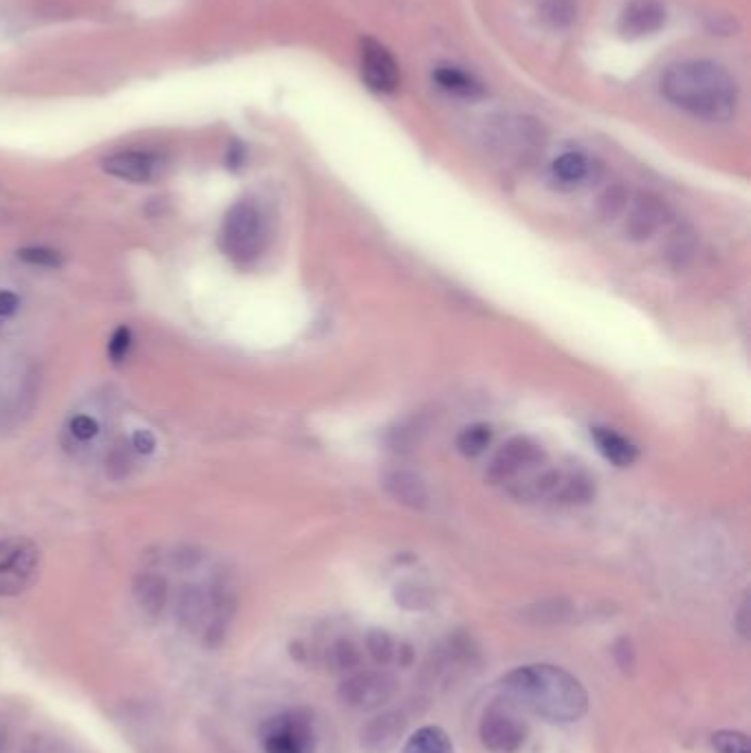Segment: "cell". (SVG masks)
I'll return each instance as SVG.
<instances>
[{
    "label": "cell",
    "instance_id": "1",
    "mask_svg": "<svg viewBox=\"0 0 751 753\" xmlns=\"http://www.w3.org/2000/svg\"><path fill=\"white\" fill-rule=\"evenodd\" d=\"M500 690L549 723H578L589 709V692L578 676L551 663L520 665L503 676Z\"/></svg>",
    "mask_w": 751,
    "mask_h": 753
},
{
    "label": "cell",
    "instance_id": "2",
    "mask_svg": "<svg viewBox=\"0 0 751 753\" xmlns=\"http://www.w3.org/2000/svg\"><path fill=\"white\" fill-rule=\"evenodd\" d=\"M661 91L681 111L712 124L729 122L738 106L734 75L712 60L674 64L663 75Z\"/></svg>",
    "mask_w": 751,
    "mask_h": 753
},
{
    "label": "cell",
    "instance_id": "3",
    "mask_svg": "<svg viewBox=\"0 0 751 753\" xmlns=\"http://www.w3.org/2000/svg\"><path fill=\"white\" fill-rule=\"evenodd\" d=\"M267 243L265 218L254 201H238L225 214L221 245L234 263L247 265L263 254Z\"/></svg>",
    "mask_w": 751,
    "mask_h": 753
},
{
    "label": "cell",
    "instance_id": "4",
    "mask_svg": "<svg viewBox=\"0 0 751 753\" xmlns=\"http://www.w3.org/2000/svg\"><path fill=\"white\" fill-rule=\"evenodd\" d=\"M315 742L313 714L304 707L271 716L260 727L265 753H315Z\"/></svg>",
    "mask_w": 751,
    "mask_h": 753
},
{
    "label": "cell",
    "instance_id": "5",
    "mask_svg": "<svg viewBox=\"0 0 751 753\" xmlns=\"http://www.w3.org/2000/svg\"><path fill=\"white\" fill-rule=\"evenodd\" d=\"M529 738V727L509 703H496L481 720V740L494 753H516Z\"/></svg>",
    "mask_w": 751,
    "mask_h": 753
},
{
    "label": "cell",
    "instance_id": "6",
    "mask_svg": "<svg viewBox=\"0 0 751 753\" xmlns=\"http://www.w3.org/2000/svg\"><path fill=\"white\" fill-rule=\"evenodd\" d=\"M397 679L388 672H357L340 685V701L346 707L368 712L377 709L397 694Z\"/></svg>",
    "mask_w": 751,
    "mask_h": 753
},
{
    "label": "cell",
    "instance_id": "7",
    "mask_svg": "<svg viewBox=\"0 0 751 753\" xmlns=\"http://www.w3.org/2000/svg\"><path fill=\"white\" fill-rule=\"evenodd\" d=\"M359 67L362 78L377 93H395L399 86V64L382 42L364 38L359 42Z\"/></svg>",
    "mask_w": 751,
    "mask_h": 753
},
{
    "label": "cell",
    "instance_id": "8",
    "mask_svg": "<svg viewBox=\"0 0 751 753\" xmlns=\"http://www.w3.org/2000/svg\"><path fill=\"white\" fill-rule=\"evenodd\" d=\"M542 458L544 454L538 443L525 439V436H516V439L507 441L496 452L487 476L489 480H496V483H505V480L518 476L520 472H525V469L538 465Z\"/></svg>",
    "mask_w": 751,
    "mask_h": 753
},
{
    "label": "cell",
    "instance_id": "9",
    "mask_svg": "<svg viewBox=\"0 0 751 753\" xmlns=\"http://www.w3.org/2000/svg\"><path fill=\"white\" fill-rule=\"evenodd\" d=\"M102 170L111 174V177L128 183H150L159 177L161 159L157 155H150V152L139 150L115 152V155L102 161Z\"/></svg>",
    "mask_w": 751,
    "mask_h": 753
},
{
    "label": "cell",
    "instance_id": "10",
    "mask_svg": "<svg viewBox=\"0 0 751 753\" xmlns=\"http://www.w3.org/2000/svg\"><path fill=\"white\" fill-rule=\"evenodd\" d=\"M406 731V718L399 712H384L359 731V745L366 753H388L397 747Z\"/></svg>",
    "mask_w": 751,
    "mask_h": 753
},
{
    "label": "cell",
    "instance_id": "11",
    "mask_svg": "<svg viewBox=\"0 0 751 753\" xmlns=\"http://www.w3.org/2000/svg\"><path fill=\"white\" fill-rule=\"evenodd\" d=\"M666 25V7L659 0H630L619 18V31L626 38L652 36Z\"/></svg>",
    "mask_w": 751,
    "mask_h": 753
},
{
    "label": "cell",
    "instance_id": "12",
    "mask_svg": "<svg viewBox=\"0 0 751 753\" xmlns=\"http://www.w3.org/2000/svg\"><path fill=\"white\" fill-rule=\"evenodd\" d=\"M668 221V207L661 203V199L650 194H641L635 201L633 210L628 214L626 221V236L630 240H648L650 236H655L663 223Z\"/></svg>",
    "mask_w": 751,
    "mask_h": 753
},
{
    "label": "cell",
    "instance_id": "13",
    "mask_svg": "<svg viewBox=\"0 0 751 753\" xmlns=\"http://www.w3.org/2000/svg\"><path fill=\"white\" fill-rule=\"evenodd\" d=\"M386 494L399 502L401 507H408L412 511H423L430 505V491L426 480L419 474L408 472V469H395L384 476Z\"/></svg>",
    "mask_w": 751,
    "mask_h": 753
},
{
    "label": "cell",
    "instance_id": "14",
    "mask_svg": "<svg viewBox=\"0 0 751 753\" xmlns=\"http://www.w3.org/2000/svg\"><path fill=\"white\" fill-rule=\"evenodd\" d=\"M133 597L146 617H159L168 602V582L157 573H139L133 582Z\"/></svg>",
    "mask_w": 751,
    "mask_h": 753
},
{
    "label": "cell",
    "instance_id": "15",
    "mask_svg": "<svg viewBox=\"0 0 751 753\" xmlns=\"http://www.w3.org/2000/svg\"><path fill=\"white\" fill-rule=\"evenodd\" d=\"M177 613L185 628L197 630L205 621L210 624L212 615V595H205L199 586H183L177 602Z\"/></svg>",
    "mask_w": 751,
    "mask_h": 753
},
{
    "label": "cell",
    "instance_id": "16",
    "mask_svg": "<svg viewBox=\"0 0 751 753\" xmlns=\"http://www.w3.org/2000/svg\"><path fill=\"white\" fill-rule=\"evenodd\" d=\"M593 439L600 447V452L608 458V461L619 465V467H628L637 461V447L626 441L622 434H617L608 428H595L593 430Z\"/></svg>",
    "mask_w": 751,
    "mask_h": 753
},
{
    "label": "cell",
    "instance_id": "17",
    "mask_svg": "<svg viewBox=\"0 0 751 753\" xmlns=\"http://www.w3.org/2000/svg\"><path fill=\"white\" fill-rule=\"evenodd\" d=\"M401 753H454L450 736L441 727H421L412 734Z\"/></svg>",
    "mask_w": 751,
    "mask_h": 753
},
{
    "label": "cell",
    "instance_id": "18",
    "mask_svg": "<svg viewBox=\"0 0 751 753\" xmlns=\"http://www.w3.org/2000/svg\"><path fill=\"white\" fill-rule=\"evenodd\" d=\"M434 80L439 82L441 89L448 93L461 95V97H478L483 95V86L478 84L472 75H467L465 71L456 69V67H441L434 73Z\"/></svg>",
    "mask_w": 751,
    "mask_h": 753
},
{
    "label": "cell",
    "instance_id": "19",
    "mask_svg": "<svg viewBox=\"0 0 751 753\" xmlns=\"http://www.w3.org/2000/svg\"><path fill=\"white\" fill-rule=\"evenodd\" d=\"M595 496V485L584 476H564L558 494L553 498L564 505H584Z\"/></svg>",
    "mask_w": 751,
    "mask_h": 753
},
{
    "label": "cell",
    "instance_id": "20",
    "mask_svg": "<svg viewBox=\"0 0 751 753\" xmlns=\"http://www.w3.org/2000/svg\"><path fill=\"white\" fill-rule=\"evenodd\" d=\"M586 172H589V161L580 152H564L553 161L555 179L562 183H578L586 177Z\"/></svg>",
    "mask_w": 751,
    "mask_h": 753
},
{
    "label": "cell",
    "instance_id": "21",
    "mask_svg": "<svg viewBox=\"0 0 751 753\" xmlns=\"http://www.w3.org/2000/svg\"><path fill=\"white\" fill-rule=\"evenodd\" d=\"M489 443H492V428L485 423L467 425V428L459 434V439H456V447H459V452L465 456L483 454Z\"/></svg>",
    "mask_w": 751,
    "mask_h": 753
},
{
    "label": "cell",
    "instance_id": "22",
    "mask_svg": "<svg viewBox=\"0 0 751 753\" xmlns=\"http://www.w3.org/2000/svg\"><path fill=\"white\" fill-rule=\"evenodd\" d=\"M18 258L27 265L45 267V269H60L64 265V258L60 251L49 247H25L18 251Z\"/></svg>",
    "mask_w": 751,
    "mask_h": 753
},
{
    "label": "cell",
    "instance_id": "23",
    "mask_svg": "<svg viewBox=\"0 0 751 753\" xmlns=\"http://www.w3.org/2000/svg\"><path fill=\"white\" fill-rule=\"evenodd\" d=\"M366 648L370 657L382 665L395 657V641L386 630H370L366 637Z\"/></svg>",
    "mask_w": 751,
    "mask_h": 753
},
{
    "label": "cell",
    "instance_id": "24",
    "mask_svg": "<svg viewBox=\"0 0 751 753\" xmlns=\"http://www.w3.org/2000/svg\"><path fill=\"white\" fill-rule=\"evenodd\" d=\"M712 747L716 753H751L749 738L743 734V731H734V729L716 731V734L712 736Z\"/></svg>",
    "mask_w": 751,
    "mask_h": 753
},
{
    "label": "cell",
    "instance_id": "25",
    "mask_svg": "<svg viewBox=\"0 0 751 753\" xmlns=\"http://www.w3.org/2000/svg\"><path fill=\"white\" fill-rule=\"evenodd\" d=\"M31 582H34V577L20 573L9 566V569L0 571V597H12V595L23 593L25 588H29Z\"/></svg>",
    "mask_w": 751,
    "mask_h": 753
},
{
    "label": "cell",
    "instance_id": "26",
    "mask_svg": "<svg viewBox=\"0 0 751 753\" xmlns=\"http://www.w3.org/2000/svg\"><path fill=\"white\" fill-rule=\"evenodd\" d=\"M130 346H133V331H130L128 326H119L111 335V340H108V357H111L115 364L122 362L130 353Z\"/></svg>",
    "mask_w": 751,
    "mask_h": 753
},
{
    "label": "cell",
    "instance_id": "27",
    "mask_svg": "<svg viewBox=\"0 0 751 753\" xmlns=\"http://www.w3.org/2000/svg\"><path fill=\"white\" fill-rule=\"evenodd\" d=\"M397 602L404 604L406 608H423L430 602V595L419 584H401L397 586Z\"/></svg>",
    "mask_w": 751,
    "mask_h": 753
},
{
    "label": "cell",
    "instance_id": "28",
    "mask_svg": "<svg viewBox=\"0 0 751 753\" xmlns=\"http://www.w3.org/2000/svg\"><path fill=\"white\" fill-rule=\"evenodd\" d=\"M333 657H335V665H337V668H342V670L357 668V665H359V659H362V657H359L357 648L353 646L351 641H346V639H342V641H337V643H335Z\"/></svg>",
    "mask_w": 751,
    "mask_h": 753
},
{
    "label": "cell",
    "instance_id": "29",
    "mask_svg": "<svg viewBox=\"0 0 751 753\" xmlns=\"http://www.w3.org/2000/svg\"><path fill=\"white\" fill-rule=\"evenodd\" d=\"M575 16V5L573 0H551L547 7V18L553 25H569Z\"/></svg>",
    "mask_w": 751,
    "mask_h": 753
},
{
    "label": "cell",
    "instance_id": "30",
    "mask_svg": "<svg viewBox=\"0 0 751 753\" xmlns=\"http://www.w3.org/2000/svg\"><path fill=\"white\" fill-rule=\"evenodd\" d=\"M100 430L95 419H91L89 414H78V417L71 419V434L78 436L80 441H89Z\"/></svg>",
    "mask_w": 751,
    "mask_h": 753
},
{
    "label": "cell",
    "instance_id": "31",
    "mask_svg": "<svg viewBox=\"0 0 751 753\" xmlns=\"http://www.w3.org/2000/svg\"><path fill=\"white\" fill-rule=\"evenodd\" d=\"M20 544H23V538L0 540V571L9 569V566L14 569V558H16L18 549H20Z\"/></svg>",
    "mask_w": 751,
    "mask_h": 753
},
{
    "label": "cell",
    "instance_id": "32",
    "mask_svg": "<svg viewBox=\"0 0 751 753\" xmlns=\"http://www.w3.org/2000/svg\"><path fill=\"white\" fill-rule=\"evenodd\" d=\"M133 447H135L137 452H141V454H152V452H155V447H157L155 434L148 432V430H137L133 434Z\"/></svg>",
    "mask_w": 751,
    "mask_h": 753
},
{
    "label": "cell",
    "instance_id": "33",
    "mask_svg": "<svg viewBox=\"0 0 751 753\" xmlns=\"http://www.w3.org/2000/svg\"><path fill=\"white\" fill-rule=\"evenodd\" d=\"M18 307H20V300L14 291H7V289L0 291V318H9V315H14Z\"/></svg>",
    "mask_w": 751,
    "mask_h": 753
}]
</instances>
